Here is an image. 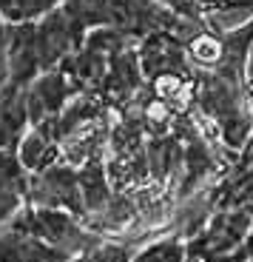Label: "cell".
<instances>
[{
    "mask_svg": "<svg viewBox=\"0 0 253 262\" xmlns=\"http://www.w3.org/2000/svg\"><path fill=\"white\" fill-rule=\"evenodd\" d=\"M9 225L37 236L40 243L63 251V254H68L72 259L80 256L83 251H88L91 245L100 239L94 231H88L80 223L77 216L65 214V211H54V208H32V205H23V208L9 220Z\"/></svg>",
    "mask_w": 253,
    "mask_h": 262,
    "instance_id": "6da1fadb",
    "label": "cell"
},
{
    "mask_svg": "<svg viewBox=\"0 0 253 262\" xmlns=\"http://www.w3.org/2000/svg\"><path fill=\"white\" fill-rule=\"evenodd\" d=\"M253 234V208H219L205 228L188 239V262H216L234 254Z\"/></svg>",
    "mask_w": 253,
    "mask_h": 262,
    "instance_id": "7a4b0ae2",
    "label": "cell"
},
{
    "mask_svg": "<svg viewBox=\"0 0 253 262\" xmlns=\"http://www.w3.org/2000/svg\"><path fill=\"white\" fill-rule=\"evenodd\" d=\"M85 34H88V29L80 23V17L68 3H60L57 9L34 20V43H37L40 69L43 72L57 69L65 57H72L83 46Z\"/></svg>",
    "mask_w": 253,
    "mask_h": 262,
    "instance_id": "3957f363",
    "label": "cell"
},
{
    "mask_svg": "<svg viewBox=\"0 0 253 262\" xmlns=\"http://www.w3.org/2000/svg\"><path fill=\"white\" fill-rule=\"evenodd\" d=\"M26 205L32 208H54L77 216L80 223L85 220L83 194H80V177L77 168L68 163H57L45 171L29 174L26 183Z\"/></svg>",
    "mask_w": 253,
    "mask_h": 262,
    "instance_id": "277c9868",
    "label": "cell"
},
{
    "mask_svg": "<svg viewBox=\"0 0 253 262\" xmlns=\"http://www.w3.org/2000/svg\"><path fill=\"white\" fill-rule=\"evenodd\" d=\"M77 97L72 80L65 77L60 69L43 72L32 85L26 89V108H29V125L57 120L63 108Z\"/></svg>",
    "mask_w": 253,
    "mask_h": 262,
    "instance_id": "5b68a950",
    "label": "cell"
},
{
    "mask_svg": "<svg viewBox=\"0 0 253 262\" xmlns=\"http://www.w3.org/2000/svg\"><path fill=\"white\" fill-rule=\"evenodd\" d=\"M6 63H9V83L17 89H29L43 74L34 43V23H12L6 43Z\"/></svg>",
    "mask_w": 253,
    "mask_h": 262,
    "instance_id": "8992f818",
    "label": "cell"
},
{
    "mask_svg": "<svg viewBox=\"0 0 253 262\" xmlns=\"http://www.w3.org/2000/svg\"><path fill=\"white\" fill-rule=\"evenodd\" d=\"M182 140L174 131L165 137H145V163H148V177L154 188L176 191V183L182 177Z\"/></svg>",
    "mask_w": 253,
    "mask_h": 262,
    "instance_id": "52a82bcc",
    "label": "cell"
},
{
    "mask_svg": "<svg viewBox=\"0 0 253 262\" xmlns=\"http://www.w3.org/2000/svg\"><path fill=\"white\" fill-rule=\"evenodd\" d=\"M60 154L63 151H60V140H57V131H54V120L29 125V131L23 134V140L17 145V160L26 174H37V171L57 165Z\"/></svg>",
    "mask_w": 253,
    "mask_h": 262,
    "instance_id": "ba28073f",
    "label": "cell"
},
{
    "mask_svg": "<svg viewBox=\"0 0 253 262\" xmlns=\"http://www.w3.org/2000/svg\"><path fill=\"white\" fill-rule=\"evenodd\" d=\"M0 262H72V256L12 225L0 228Z\"/></svg>",
    "mask_w": 253,
    "mask_h": 262,
    "instance_id": "9c48e42d",
    "label": "cell"
},
{
    "mask_svg": "<svg viewBox=\"0 0 253 262\" xmlns=\"http://www.w3.org/2000/svg\"><path fill=\"white\" fill-rule=\"evenodd\" d=\"M29 131V108H26V89L6 83L0 89V151H14Z\"/></svg>",
    "mask_w": 253,
    "mask_h": 262,
    "instance_id": "30bf717a",
    "label": "cell"
},
{
    "mask_svg": "<svg viewBox=\"0 0 253 262\" xmlns=\"http://www.w3.org/2000/svg\"><path fill=\"white\" fill-rule=\"evenodd\" d=\"M111 114L114 112L108 108V103H105L100 94H77V97L63 108V114L54 120V131H57L60 145H63L68 137L80 134L83 128H88V125L111 117Z\"/></svg>",
    "mask_w": 253,
    "mask_h": 262,
    "instance_id": "8fae6325",
    "label": "cell"
},
{
    "mask_svg": "<svg viewBox=\"0 0 253 262\" xmlns=\"http://www.w3.org/2000/svg\"><path fill=\"white\" fill-rule=\"evenodd\" d=\"M26 183L29 174L23 171L17 154L0 151V228L9 225V220L26 205Z\"/></svg>",
    "mask_w": 253,
    "mask_h": 262,
    "instance_id": "7c38bea8",
    "label": "cell"
},
{
    "mask_svg": "<svg viewBox=\"0 0 253 262\" xmlns=\"http://www.w3.org/2000/svg\"><path fill=\"white\" fill-rule=\"evenodd\" d=\"M131 262H188V243L174 234H159L140 245Z\"/></svg>",
    "mask_w": 253,
    "mask_h": 262,
    "instance_id": "4fadbf2b",
    "label": "cell"
},
{
    "mask_svg": "<svg viewBox=\"0 0 253 262\" xmlns=\"http://www.w3.org/2000/svg\"><path fill=\"white\" fill-rule=\"evenodd\" d=\"M134 251H136V245L128 243V239H108V236H100L88 251L74 256L72 262H131Z\"/></svg>",
    "mask_w": 253,
    "mask_h": 262,
    "instance_id": "5bb4252c",
    "label": "cell"
},
{
    "mask_svg": "<svg viewBox=\"0 0 253 262\" xmlns=\"http://www.w3.org/2000/svg\"><path fill=\"white\" fill-rule=\"evenodd\" d=\"M159 6H165L168 12H174L176 17L188 20L194 26H205V6L208 0H154Z\"/></svg>",
    "mask_w": 253,
    "mask_h": 262,
    "instance_id": "9a60e30c",
    "label": "cell"
},
{
    "mask_svg": "<svg viewBox=\"0 0 253 262\" xmlns=\"http://www.w3.org/2000/svg\"><path fill=\"white\" fill-rule=\"evenodd\" d=\"M6 43H9V23L0 17V89L9 83V63H6Z\"/></svg>",
    "mask_w": 253,
    "mask_h": 262,
    "instance_id": "2e32d148",
    "label": "cell"
}]
</instances>
